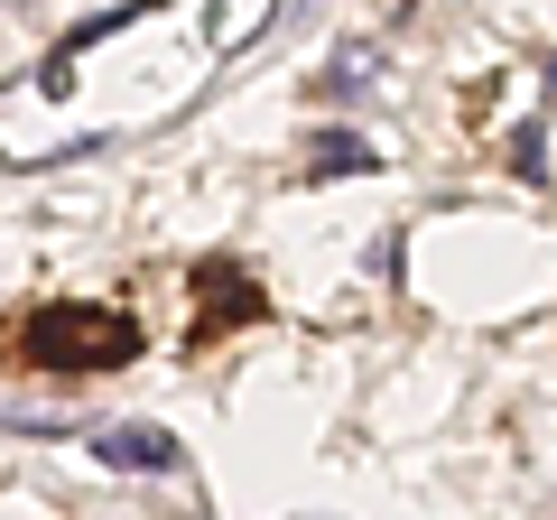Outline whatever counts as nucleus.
I'll use <instances>...</instances> for the list:
<instances>
[{
  "label": "nucleus",
  "mask_w": 557,
  "mask_h": 520,
  "mask_svg": "<svg viewBox=\"0 0 557 520\" xmlns=\"http://www.w3.org/2000/svg\"><path fill=\"white\" fill-rule=\"evenodd\" d=\"M94 456L112 465V474H177L186 446L168 437V428H149V419H121V428H102V437H94Z\"/></svg>",
  "instance_id": "2"
},
{
  "label": "nucleus",
  "mask_w": 557,
  "mask_h": 520,
  "mask_svg": "<svg viewBox=\"0 0 557 520\" xmlns=\"http://www.w3.org/2000/svg\"><path fill=\"white\" fill-rule=\"evenodd\" d=\"M139 354V325L121 317V307H38V317L20 325V362H38V372H112V362Z\"/></svg>",
  "instance_id": "1"
},
{
  "label": "nucleus",
  "mask_w": 557,
  "mask_h": 520,
  "mask_svg": "<svg viewBox=\"0 0 557 520\" xmlns=\"http://www.w3.org/2000/svg\"><path fill=\"white\" fill-rule=\"evenodd\" d=\"M354 168H372V140H354V131H325L317 159H307V177H354Z\"/></svg>",
  "instance_id": "3"
},
{
  "label": "nucleus",
  "mask_w": 557,
  "mask_h": 520,
  "mask_svg": "<svg viewBox=\"0 0 557 520\" xmlns=\"http://www.w3.org/2000/svg\"><path fill=\"white\" fill-rule=\"evenodd\" d=\"M511 168H520V177H548V121H520V131H511Z\"/></svg>",
  "instance_id": "4"
}]
</instances>
